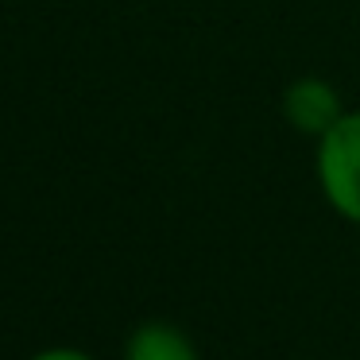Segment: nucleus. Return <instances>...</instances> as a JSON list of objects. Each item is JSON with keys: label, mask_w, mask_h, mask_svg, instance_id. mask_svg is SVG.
<instances>
[{"label": "nucleus", "mask_w": 360, "mask_h": 360, "mask_svg": "<svg viewBox=\"0 0 360 360\" xmlns=\"http://www.w3.org/2000/svg\"><path fill=\"white\" fill-rule=\"evenodd\" d=\"M318 186L337 217L360 225V109L345 112L318 140Z\"/></svg>", "instance_id": "f257e3e1"}, {"label": "nucleus", "mask_w": 360, "mask_h": 360, "mask_svg": "<svg viewBox=\"0 0 360 360\" xmlns=\"http://www.w3.org/2000/svg\"><path fill=\"white\" fill-rule=\"evenodd\" d=\"M283 117H287V124L295 128V132L321 140V136L345 117V105H341V94H337L326 78L306 74V78L290 82V86L283 89Z\"/></svg>", "instance_id": "f03ea898"}, {"label": "nucleus", "mask_w": 360, "mask_h": 360, "mask_svg": "<svg viewBox=\"0 0 360 360\" xmlns=\"http://www.w3.org/2000/svg\"><path fill=\"white\" fill-rule=\"evenodd\" d=\"M120 360H202V352L174 321H143L128 333Z\"/></svg>", "instance_id": "7ed1b4c3"}, {"label": "nucleus", "mask_w": 360, "mask_h": 360, "mask_svg": "<svg viewBox=\"0 0 360 360\" xmlns=\"http://www.w3.org/2000/svg\"><path fill=\"white\" fill-rule=\"evenodd\" d=\"M27 360H94V356H89V352H82V349H74V345H51V349L32 352Z\"/></svg>", "instance_id": "20e7f679"}]
</instances>
